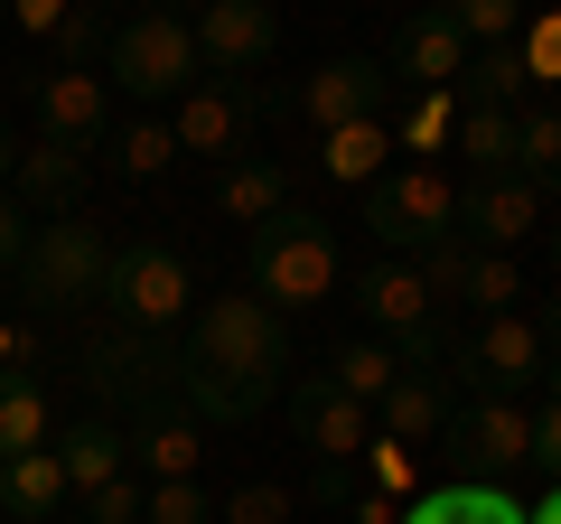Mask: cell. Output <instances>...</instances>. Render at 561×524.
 Segmentation results:
<instances>
[{"label": "cell", "instance_id": "1", "mask_svg": "<svg viewBox=\"0 0 561 524\" xmlns=\"http://www.w3.org/2000/svg\"><path fill=\"white\" fill-rule=\"evenodd\" d=\"M280 375H290V328H280V309H262L253 291L197 300V319L179 338V403L197 422H253L280 394Z\"/></svg>", "mask_w": 561, "mask_h": 524}, {"label": "cell", "instance_id": "2", "mask_svg": "<svg viewBox=\"0 0 561 524\" xmlns=\"http://www.w3.org/2000/svg\"><path fill=\"white\" fill-rule=\"evenodd\" d=\"M243 291L262 309H280V319L319 309L337 291V225L319 206H280L272 225H253V243H243Z\"/></svg>", "mask_w": 561, "mask_h": 524}, {"label": "cell", "instance_id": "3", "mask_svg": "<svg viewBox=\"0 0 561 524\" xmlns=\"http://www.w3.org/2000/svg\"><path fill=\"white\" fill-rule=\"evenodd\" d=\"M103 272H113V235H103L94 216L38 225V235H28V253H20V309H28V328L103 309Z\"/></svg>", "mask_w": 561, "mask_h": 524}, {"label": "cell", "instance_id": "4", "mask_svg": "<svg viewBox=\"0 0 561 524\" xmlns=\"http://www.w3.org/2000/svg\"><path fill=\"white\" fill-rule=\"evenodd\" d=\"M76 384L103 403V422H140V412H160V403H179V356H169L160 338H131V328H113V319H94L76 338Z\"/></svg>", "mask_w": 561, "mask_h": 524}, {"label": "cell", "instance_id": "5", "mask_svg": "<svg viewBox=\"0 0 561 524\" xmlns=\"http://www.w3.org/2000/svg\"><path fill=\"white\" fill-rule=\"evenodd\" d=\"M103 319L131 328V338H169L179 319H197V272H187L179 243L140 235L113 243V272H103Z\"/></svg>", "mask_w": 561, "mask_h": 524}, {"label": "cell", "instance_id": "6", "mask_svg": "<svg viewBox=\"0 0 561 524\" xmlns=\"http://www.w3.org/2000/svg\"><path fill=\"white\" fill-rule=\"evenodd\" d=\"M103 84L140 103H187L206 84V57H197V29L179 10H140V20H113V47H103Z\"/></svg>", "mask_w": 561, "mask_h": 524}, {"label": "cell", "instance_id": "7", "mask_svg": "<svg viewBox=\"0 0 561 524\" xmlns=\"http://www.w3.org/2000/svg\"><path fill=\"white\" fill-rule=\"evenodd\" d=\"M356 309H365V328L402 356V375H440V300H431V282H421V262H393V253L365 262L356 272Z\"/></svg>", "mask_w": 561, "mask_h": 524}, {"label": "cell", "instance_id": "8", "mask_svg": "<svg viewBox=\"0 0 561 524\" xmlns=\"http://www.w3.org/2000/svg\"><path fill=\"white\" fill-rule=\"evenodd\" d=\"M365 235H375L393 262H402V253H431V243L459 235V187H449L431 160L383 169V179L365 187Z\"/></svg>", "mask_w": 561, "mask_h": 524}, {"label": "cell", "instance_id": "9", "mask_svg": "<svg viewBox=\"0 0 561 524\" xmlns=\"http://www.w3.org/2000/svg\"><path fill=\"white\" fill-rule=\"evenodd\" d=\"M542 365H552L542 356V328L515 309V319H478V338L449 356V384H468L478 403H524L542 384Z\"/></svg>", "mask_w": 561, "mask_h": 524}, {"label": "cell", "instance_id": "10", "mask_svg": "<svg viewBox=\"0 0 561 524\" xmlns=\"http://www.w3.org/2000/svg\"><path fill=\"white\" fill-rule=\"evenodd\" d=\"M440 441H449V459H459V478L505 487V478L534 468V403H459Z\"/></svg>", "mask_w": 561, "mask_h": 524}, {"label": "cell", "instance_id": "11", "mask_svg": "<svg viewBox=\"0 0 561 524\" xmlns=\"http://www.w3.org/2000/svg\"><path fill=\"white\" fill-rule=\"evenodd\" d=\"M280 412H290V431H300V449L319 468H356L365 449H375V412H365L337 375H300L280 394Z\"/></svg>", "mask_w": 561, "mask_h": 524}, {"label": "cell", "instance_id": "12", "mask_svg": "<svg viewBox=\"0 0 561 524\" xmlns=\"http://www.w3.org/2000/svg\"><path fill=\"white\" fill-rule=\"evenodd\" d=\"M187 29H197V57L216 84H253L280 57V10H262V0H206Z\"/></svg>", "mask_w": 561, "mask_h": 524}, {"label": "cell", "instance_id": "13", "mask_svg": "<svg viewBox=\"0 0 561 524\" xmlns=\"http://www.w3.org/2000/svg\"><path fill=\"white\" fill-rule=\"evenodd\" d=\"M300 122L309 132H356V122H383V103H393V76H383V57H328L319 76H300Z\"/></svg>", "mask_w": 561, "mask_h": 524}, {"label": "cell", "instance_id": "14", "mask_svg": "<svg viewBox=\"0 0 561 524\" xmlns=\"http://www.w3.org/2000/svg\"><path fill=\"white\" fill-rule=\"evenodd\" d=\"M262 113H272V84H216V76H206L197 94L179 103V122H169V132H179V150H206V160L234 169Z\"/></svg>", "mask_w": 561, "mask_h": 524}, {"label": "cell", "instance_id": "15", "mask_svg": "<svg viewBox=\"0 0 561 524\" xmlns=\"http://www.w3.org/2000/svg\"><path fill=\"white\" fill-rule=\"evenodd\" d=\"M383 76L412 84V94H459L468 76V38L449 10H412V20L393 29V47H383Z\"/></svg>", "mask_w": 561, "mask_h": 524}, {"label": "cell", "instance_id": "16", "mask_svg": "<svg viewBox=\"0 0 561 524\" xmlns=\"http://www.w3.org/2000/svg\"><path fill=\"white\" fill-rule=\"evenodd\" d=\"M28 103H38V132H47V141H66V150L113 141V84H103V76L38 66V76H28Z\"/></svg>", "mask_w": 561, "mask_h": 524}, {"label": "cell", "instance_id": "17", "mask_svg": "<svg viewBox=\"0 0 561 524\" xmlns=\"http://www.w3.org/2000/svg\"><path fill=\"white\" fill-rule=\"evenodd\" d=\"M131 478L140 487H179V478H206V422L187 403H160V412H140L131 431Z\"/></svg>", "mask_w": 561, "mask_h": 524}, {"label": "cell", "instance_id": "18", "mask_svg": "<svg viewBox=\"0 0 561 524\" xmlns=\"http://www.w3.org/2000/svg\"><path fill=\"white\" fill-rule=\"evenodd\" d=\"M534 225H542V187H524L515 169H505V179H468V187H459V235L478 243V253H515Z\"/></svg>", "mask_w": 561, "mask_h": 524}, {"label": "cell", "instance_id": "19", "mask_svg": "<svg viewBox=\"0 0 561 524\" xmlns=\"http://www.w3.org/2000/svg\"><path fill=\"white\" fill-rule=\"evenodd\" d=\"M84 179H94L84 150L38 141V150H20V169H10V197H20L38 225H57V216H84Z\"/></svg>", "mask_w": 561, "mask_h": 524}, {"label": "cell", "instance_id": "20", "mask_svg": "<svg viewBox=\"0 0 561 524\" xmlns=\"http://www.w3.org/2000/svg\"><path fill=\"white\" fill-rule=\"evenodd\" d=\"M57 468H66V497H103L113 478H131V441H122V422H103V412H84V422L57 431Z\"/></svg>", "mask_w": 561, "mask_h": 524}, {"label": "cell", "instance_id": "21", "mask_svg": "<svg viewBox=\"0 0 561 524\" xmlns=\"http://www.w3.org/2000/svg\"><path fill=\"white\" fill-rule=\"evenodd\" d=\"M449 412H459V384H449V375H402L393 394L375 403V431L402 441V449H421V441H440V431H449Z\"/></svg>", "mask_w": 561, "mask_h": 524}, {"label": "cell", "instance_id": "22", "mask_svg": "<svg viewBox=\"0 0 561 524\" xmlns=\"http://www.w3.org/2000/svg\"><path fill=\"white\" fill-rule=\"evenodd\" d=\"M402 524H534V505H515L505 487L449 478V487H421V497L402 505Z\"/></svg>", "mask_w": 561, "mask_h": 524}, {"label": "cell", "instance_id": "23", "mask_svg": "<svg viewBox=\"0 0 561 524\" xmlns=\"http://www.w3.org/2000/svg\"><path fill=\"white\" fill-rule=\"evenodd\" d=\"M28 449H57V412H47L38 365H10L0 375V459H28Z\"/></svg>", "mask_w": 561, "mask_h": 524}, {"label": "cell", "instance_id": "24", "mask_svg": "<svg viewBox=\"0 0 561 524\" xmlns=\"http://www.w3.org/2000/svg\"><path fill=\"white\" fill-rule=\"evenodd\" d=\"M57 505H66V468H57V449L0 459V515H20V524H57Z\"/></svg>", "mask_w": 561, "mask_h": 524}, {"label": "cell", "instance_id": "25", "mask_svg": "<svg viewBox=\"0 0 561 524\" xmlns=\"http://www.w3.org/2000/svg\"><path fill=\"white\" fill-rule=\"evenodd\" d=\"M280 206H290L280 160H234V169L216 179V216H225V225H272Z\"/></svg>", "mask_w": 561, "mask_h": 524}, {"label": "cell", "instance_id": "26", "mask_svg": "<svg viewBox=\"0 0 561 524\" xmlns=\"http://www.w3.org/2000/svg\"><path fill=\"white\" fill-rule=\"evenodd\" d=\"M383 160H393V122H356V132H328L319 141V169L337 187H375Z\"/></svg>", "mask_w": 561, "mask_h": 524}, {"label": "cell", "instance_id": "27", "mask_svg": "<svg viewBox=\"0 0 561 524\" xmlns=\"http://www.w3.org/2000/svg\"><path fill=\"white\" fill-rule=\"evenodd\" d=\"M328 375H337L346 394H356V403L375 412L383 394H393V384H402V356H393V346H383V338H346V346H337V365H328Z\"/></svg>", "mask_w": 561, "mask_h": 524}, {"label": "cell", "instance_id": "28", "mask_svg": "<svg viewBox=\"0 0 561 524\" xmlns=\"http://www.w3.org/2000/svg\"><path fill=\"white\" fill-rule=\"evenodd\" d=\"M169 160H179V132L169 122H122L113 141H103V169L113 179H160Z\"/></svg>", "mask_w": 561, "mask_h": 524}, {"label": "cell", "instance_id": "29", "mask_svg": "<svg viewBox=\"0 0 561 524\" xmlns=\"http://www.w3.org/2000/svg\"><path fill=\"white\" fill-rule=\"evenodd\" d=\"M515 179L561 197V113H515Z\"/></svg>", "mask_w": 561, "mask_h": 524}, {"label": "cell", "instance_id": "30", "mask_svg": "<svg viewBox=\"0 0 561 524\" xmlns=\"http://www.w3.org/2000/svg\"><path fill=\"white\" fill-rule=\"evenodd\" d=\"M515 300H524V272H515V253H478V262H468L459 309H478V319H515Z\"/></svg>", "mask_w": 561, "mask_h": 524}, {"label": "cell", "instance_id": "31", "mask_svg": "<svg viewBox=\"0 0 561 524\" xmlns=\"http://www.w3.org/2000/svg\"><path fill=\"white\" fill-rule=\"evenodd\" d=\"M449 150H459L478 179H505V169H515V113H459V141Z\"/></svg>", "mask_w": 561, "mask_h": 524}, {"label": "cell", "instance_id": "32", "mask_svg": "<svg viewBox=\"0 0 561 524\" xmlns=\"http://www.w3.org/2000/svg\"><path fill=\"white\" fill-rule=\"evenodd\" d=\"M459 113H468L459 94H412V113L393 122V150H431V160H440V150L459 141Z\"/></svg>", "mask_w": 561, "mask_h": 524}, {"label": "cell", "instance_id": "33", "mask_svg": "<svg viewBox=\"0 0 561 524\" xmlns=\"http://www.w3.org/2000/svg\"><path fill=\"white\" fill-rule=\"evenodd\" d=\"M300 515V497H290V487H272V478H243L234 497L216 505V524H290Z\"/></svg>", "mask_w": 561, "mask_h": 524}, {"label": "cell", "instance_id": "34", "mask_svg": "<svg viewBox=\"0 0 561 524\" xmlns=\"http://www.w3.org/2000/svg\"><path fill=\"white\" fill-rule=\"evenodd\" d=\"M449 20H459L468 47H515L524 38V10H515V0H459Z\"/></svg>", "mask_w": 561, "mask_h": 524}, {"label": "cell", "instance_id": "35", "mask_svg": "<svg viewBox=\"0 0 561 524\" xmlns=\"http://www.w3.org/2000/svg\"><path fill=\"white\" fill-rule=\"evenodd\" d=\"M140 524H216V497H206V478L150 487V497H140Z\"/></svg>", "mask_w": 561, "mask_h": 524}, {"label": "cell", "instance_id": "36", "mask_svg": "<svg viewBox=\"0 0 561 524\" xmlns=\"http://www.w3.org/2000/svg\"><path fill=\"white\" fill-rule=\"evenodd\" d=\"M356 478H365V497H402L421 468H412V449H402V441H383V431H375V449L356 459Z\"/></svg>", "mask_w": 561, "mask_h": 524}, {"label": "cell", "instance_id": "37", "mask_svg": "<svg viewBox=\"0 0 561 524\" xmlns=\"http://www.w3.org/2000/svg\"><path fill=\"white\" fill-rule=\"evenodd\" d=\"M515 57H524V76H534V84H561V10H542V20H524Z\"/></svg>", "mask_w": 561, "mask_h": 524}, {"label": "cell", "instance_id": "38", "mask_svg": "<svg viewBox=\"0 0 561 524\" xmlns=\"http://www.w3.org/2000/svg\"><path fill=\"white\" fill-rule=\"evenodd\" d=\"M140 497H150L140 478H113L103 497H84V524H140Z\"/></svg>", "mask_w": 561, "mask_h": 524}, {"label": "cell", "instance_id": "39", "mask_svg": "<svg viewBox=\"0 0 561 524\" xmlns=\"http://www.w3.org/2000/svg\"><path fill=\"white\" fill-rule=\"evenodd\" d=\"M28 235H38V216H28L10 187H0V272H20V253H28Z\"/></svg>", "mask_w": 561, "mask_h": 524}, {"label": "cell", "instance_id": "40", "mask_svg": "<svg viewBox=\"0 0 561 524\" xmlns=\"http://www.w3.org/2000/svg\"><path fill=\"white\" fill-rule=\"evenodd\" d=\"M534 468L561 487V403H542V412H534Z\"/></svg>", "mask_w": 561, "mask_h": 524}, {"label": "cell", "instance_id": "41", "mask_svg": "<svg viewBox=\"0 0 561 524\" xmlns=\"http://www.w3.org/2000/svg\"><path fill=\"white\" fill-rule=\"evenodd\" d=\"M66 10H76V0H20V29H28V38H57Z\"/></svg>", "mask_w": 561, "mask_h": 524}, {"label": "cell", "instance_id": "42", "mask_svg": "<svg viewBox=\"0 0 561 524\" xmlns=\"http://www.w3.org/2000/svg\"><path fill=\"white\" fill-rule=\"evenodd\" d=\"M10 365H38V328H10V319H0V375H10Z\"/></svg>", "mask_w": 561, "mask_h": 524}, {"label": "cell", "instance_id": "43", "mask_svg": "<svg viewBox=\"0 0 561 524\" xmlns=\"http://www.w3.org/2000/svg\"><path fill=\"white\" fill-rule=\"evenodd\" d=\"M10 169H20V141H10V122H0V187H10Z\"/></svg>", "mask_w": 561, "mask_h": 524}, {"label": "cell", "instance_id": "44", "mask_svg": "<svg viewBox=\"0 0 561 524\" xmlns=\"http://www.w3.org/2000/svg\"><path fill=\"white\" fill-rule=\"evenodd\" d=\"M534 328H542V346H561V300H552V309H542V319H534Z\"/></svg>", "mask_w": 561, "mask_h": 524}, {"label": "cell", "instance_id": "45", "mask_svg": "<svg viewBox=\"0 0 561 524\" xmlns=\"http://www.w3.org/2000/svg\"><path fill=\"white\" fill-rule=\"evenodd\" d=\"M542 403H561V356H552V365H542Z\"/></svg>", "mask_w": 561, "mask_h": 524}, {"label": "cell", "instance_id": "46", "mask_svg": "<svg viewBox=\"0 0 561 524\" xmlns=\"http://www.w3.org/2000/svg\"><path fill=\"white\" fill-rule=\"evenodd\" d=\"M534 524H561V487H552V497H542V505H534Z\"/></svg>", "mask_w": 561, "mask_h": 524}, {"label": "cell", "instance_id": "47", "mask_svg": "<svg viewBox=\"0 0 561 524\" xmlns=\"http://www.w3.org/2000/svg\"><path fill=\"white\" fill-rule=\"evenodd\" d=\"M542 235H552V282H561V225H542Z\"/></svg>", "mask_w": 561, "mask_h": 524}]
</instances>
